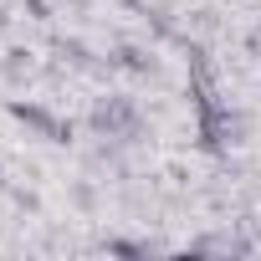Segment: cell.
<instances>
[{"label": "cell", "mask_w": 261, "mask_h": 261, "mask_svg": "<svg viewBox=\"0 0 261 261\" xmlns=\"http://www.w3.org/2000/svg\"><path fill=\"white\" fill-rule=\"evenodd\" d=\"M11 118H16V123H26V128H36V134H46V139H57V144H67V139H72V123H57L41 102H11Z\"/></svg>", "instance_id": "1"}, {"label": "cell", "mask_w": 261, "mask_h": 261, "mask_svg": "<svg viewBox=\"0 0 261 261\" xmlns=\"http://www.w3.org/2000/svg\"><path fill=\"white\" fill-rule=\"evenodd\" d=\"M108 251H113V256H144V246H139V241H113Z\"/></svg>", "instance_id": "2"}]
</instances>
